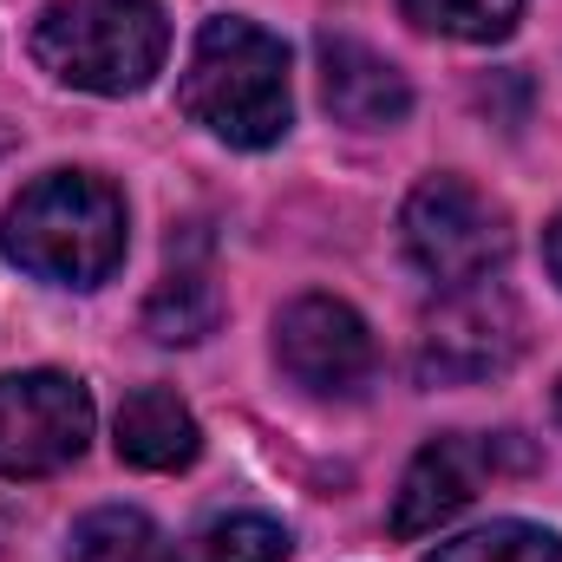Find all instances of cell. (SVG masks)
<instances>
[{"instance_id": "obj_1", "label": "cell", "mask_w": 562, "mask_h": 562, "mask_svg": "<svg viewBox=\"0 0 562 562\" xmlns=\"http://www.w3.org/2000/svg\"><path fill=\"white\" fill-rule=\"evenodd\" d=\"M0 249L40 281L99 288L125 262V196L92 170H53L13 196Z\"/></svg>"}, {"instance_id": "obj_2", "label": "cell", "mask_w": 562, "mask_h": 562, "mask_svg": "<svg viewBox=\"0 0 562 562\" xmlns=\"http://www.w3.org/2000/svg\"><path fill=\"white\" fill-rule=\"evenodd\" d=\"M183 112L216 132L236 150H262L288 132L294 99H288V46L276 33H262L256 20H210L190 46L183 86H177Z\"/></svg>"}, {"instance_id": "obj_3", "label": "cell", "mask_w": 562, "mask_h": 562, "mask_svg": "<svg viewBox=\"0 0 562 562\" xmlns=\"http://www.w3.org/2000/svg\"><path fill=\"white\" fill-rule=\"evenodd\" d=\"M33 59L79 92L125 99L150 86L170 53V20L157 0H53L33 20Z\"/></svg>"}, {"instance_id": "obj_4", "label": "cell", "mask_w": 562, "mask_h": 562, "mask_svg": "<svg viewBox=\"0 0 562 562\" xmlns=\"http://www.w3.org/2000/svg\"><path fill=\"white\" fill-rule=\"evenodd\" d=\"M400 236H406V256H413L438 288L491 281V269L510 256V223H504V210H497L484 190H471L464 177H425L419 190L406 196Z\"/></svg>"}, {"instance_id": "obj_5", "label": "cell", "mask_w": 562, "mask_h": 562, "mask_svg": "<svg viewBox=\"0 0 562 562\" xmlns=\"http://www.w3.org/2000/svg\"><path fill=\"white\" fill-rule=\"evenodd\" d=\"M92 438V393L66 373L0 380V477H53Z\"/></svg>"}, {"instance_id": "obj_6", "label": "cell", "mask_w": 562, "mask_h": 562, "mask_svg": "<svg viewBox=\"0 0 562 562\" xmlns=\"http://www.w3.org/2000/svg\"><path fill=\"white\" fill-rule=\"evenodd\" d=\"M524 353V314L497 281H471V288H445V301L431 307L419 334V380H491Z\"/></svg>"}, {"instance_id": "obj_7", "label": "cell", "mask_w": 562, "mask_h": 562, "mask_svg": "<svg viewBox=\"0 0 562 562\" xmlns=\"http://www.w3.org/2000/svg\"><path fill=\"white\" fill-rule=\"evenodd\" d=\"M276 360L294 386H307L321 400H353L373 380V360L380 353H373L367 321L347 301L301 294V301L281 307V321H276Z\"/></svg>"}, {"instance_id": "obj_8", "label": "cell", "mask_w": 562, "mask_h": 562, "mask_svg": "<svg viewBox=\"0 0 562 562\" xmlns=\"http://www.w3.org/2000/svg\"><path fill=\"white\" fill-rule=\"evenodd\" d=\"M524 464V451H510V438H471V431H451V438H431L419 458L406 464L400 477V504H393V537H425L438 524H451L484 477Z\"/></svg>"}, {"instance_id": "obj_9", "label": "cell", "mask_w": 562, "mask_h": 562, "mask_svg": "<svg viewBox=\"0 0 562 562\" xmlns=\"http://www.w3.org/2000/svg\"><path fill=\"white\" fill-rule=\"evenodd\" d=\"M321 99L353 132H380V125H400L413 112L406 72L360 40H321Z\"/></svg>"}, {"instance_id": "obj_10", "label": "cell", "mask_w": 562, "mask_h": 562, "mask_svg": "<svg viewBox=\"0 0 562 562\" xmlns=\"http://www.w3.org/2000/svg\"><path fill=\"white\" fill-rule=\"evenodd\" d=\"M216 321H223V288H216V269H210V249H203L196 236H190V249L170 243V269H164V281H157L150 301H144L150 340L190 347V340L216 334Z\"/></svg>"}, {"instance_id": "obj_11", "label": "cell", "mask_w": 562, "mask_h": 562, "mask_svg": "<svg viewBox=\"0 0 562 562\" xmlns=\"http://www.w3.org/2000/svg\"><path fill=\"white\" fill-rule=\"evenodd\" d=\"M203 451V431L190 419V406L170 386H138L119 406V458L138 471H183Z\"/></svg>"}, {"instance_id": "obj_12", "label": "cell", "mask_w": 562, "mask_h": 562, "mask_svg": "<svg viewBox=\"0 0 562 562\" xmlns=\"http://www.w3.org/2000/svg\"><path fill=\"white\" fill-rule=\"evenodd\" d=\"M66 562H183V550L144 517V510H92L72 524V543H66Z\"/></svg>"}, {"instance_id": "obj_13", "label": "cell", "mask_w": 562, "mask_h": 562, "mask_svg": "<svg viewBox=\"0 0 562 562\" xmlns=\"http://www.w3.org/2000/svg\"><path fill=\"white\" fill-rule=\"evenodd\" d=\"M183 562H288V530L276 517H216L183 543Z\"/></svg>"}, {"instance_id": "obj_14", "label": "cell", "mask_w": 562, "mask_h": 562, "mask_svg": "<svg viewBox=\"0 0 562 562\" xmlns=\"http://www.w3.org/2000/svg\"><path fill=\"white\" fill-rule=\"evenodd\" d=\"M425 562H562V543L543 524L504 517V524H484V530H471L458 543H438Z\"/></svg>"}, {"instance_id": "obj_15", "label": "cell", "mask_w": 562, "mask_h": 562, "mask_svg": "<svg viewBox=\"0 0 562 562\" xmlns=\"http://www.w3.org/2000/svg\"><path fill=\"white\" fill-rule=\"evenodd\" d=\"M400 7H406V20L425 26V33L477 40V46L504 40L517 26V13H524V0H400Z\"/></svg>"}, {"instance_id": "obj_16", "label": "cell", "mask_w": 562, "mask_h": 562, "mask_svg": "<svg viewBox=\"0 0 562 562\" xmlns=\"http://www.w3.org/2000/svg\"><path fill=\"white\" fill-rule=\"evenodd\" d=\"M543 262H550V276L562 281V216L550 223V236H543Z\"/></svg>"}, {"instance_id": "obj_17", "label": "cell", "mask_w": 562, "mask_h": 562, "mask_svg": "<svg viewBox=\"0 0 562 562\" xmlns=\"http://www.w3.org/2000/svg\"><path fill=\"white\" fill-rule=\"evenodd\" d=\"M557 419H562V386H557Z\"/></svg>"}]
</instances>
